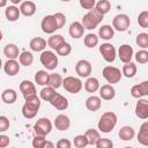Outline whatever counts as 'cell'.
Masks as SVG:
<instances>
[{
    "instance_id": "cell-33",
    "label": "cell",
    "mask_w": 148,
    "mask_h": 148,
    "mask_svg": "<svg viewBox=\"0 0 148 148\" xmlns=\"http://www.w3.org/2000/svg\"><path fill=\"white\" fill-rule=\"evenodd\" d=\"M136 65L134 64V62H132V61H130V62H126L124 66H123V69H121V72H123V75L124 76H126V77H133L135 74H136Z\"/></svg>"
},
{
    "instance_id": "cell-27",
    "label": "cell",
    "mask_w": 148,
    "mask_h": 148,
    "mask_svg": "<svg viewBox=\"0 0 148 148\" xmlns=\"http://www.w3.org/2000/svg\"><path fill=\"white\" fill-rule=\"evenodd\" d=\"M35 82L38 86H49L50 74L46 71H44V69H40V71L36 72V74H35Z\"/></svg>"
},
{
    "instance_id": "cell-43",
    "label": "cell",
    "mask_w": 148,
    "mask_h": 148,
    "mask_svg": "<svg viewBox=\"0 0 148 148\" xmlns=\"http://www.w3.org/2000/svg\"><path fill=\"white\" fill-rule=\"evenodd\" d=\"M138 24L141 28H148V10L141 12L138 16Z\"/></svg>"
},
{
    "instance_id": "cell-53",
    "label": "cell",
    "mask_w": 148,
    "mask_h": 148,
    "mask_svg": "<svg viewBox=\"0 0 148 148\" xmlns=\"http://www.w3.org/2000/svg\"><path fill=\"white\" fill-rule=\"evenodd\" d=\"M45 147H50V148H53V147H54V145H53L52 142H50V141H46V142H45V146H44V148H45Z\"/></svg>"
},
{
    "instance_id": "cell-23",
    "label": "cell",
    "mask_w": 148,
    "mask_h": 148,
    "mask_svg": "<svg viewBox=\"0 0 148 148\" xmlns=\"http://www.w3.org/2000/svg\"><path fill=\"white\" fill-rule=\"evenodd\" d=\"M101 106H102V99H101V97H98V96L92 95V96H89V97L86 99V108H87L89 111L95 112V111L99 110Z\"/></svg>"
},
{
    "instance_id": "cell-6",
    "label": "cell",
    "mask_w": 148,
    "mask_h": 148,
    "mask_svg": "<svg viewBox=\"0 0 148 148\" xmlns=\"http://www.w3.org/2000/svg\"><path fill=\"white\" fill-rule=\"evenodd\" d=\"M62 87L66 91H68L71 94H77L82 89V81L79 77L66 76L62 81Z\"/></svg>"
},
{
    "instance_id": "cell-45",
    "label": "cell",
    "mask_w": 148,
    "mask_h": 148,
    "mask_svg": "<svg viewBox=\"0 0 148 148\" xmlns=\"http://www.w3.org/2000/svg\"><path fill=\"white\" fill-rule=\"evenodd\" d=\"M112 146H113V142L108 138H101L96 143L97 148H112Z\"/></svg>"
},
{
    "instance_id": "cell-20",
    "label": "cell",
    "mask_w": 148,
    "mask_h": 148,
    "mask_svg": "<svg viewBox=\"0 0 148 148\" xmlns=\"http://www.w3.org/2000/svg\"><path fill=\"white\" fill-rule=\"evenodd\" d=\"M36 9H37L36 8V3L34 1H30V0L23 1L20 5L21 14L24 15V16H32L36 13Z\"/></svg>"
},
{
    "instance_id": "cell-7",
    "label": "cell",
    "mask_w": 148,
    "mask_h": 148,
    "mask_svg": "<svg viewBox=\"0 0 148 148\" xmlns=\"http://www.w3.org/2000/svg\"><path fill=\"white\" fill-rule=\"evenodd\" d=\"M34 131H35V133L37 135L46 136L52 131V123H51V120L49 118H39L35 123V125H34Z\"/></svg>"
},
{
    "instance_id": "cell-34",
    "label": "cell",
    "mask_w": 148,
    "mask_h": 148,
    "mask_svg": "<svg viewBox=\"0 0 148 148\" xmlns=\"http://www.w3.org/2000/svg\"><path fill=\"white\" fill-rule=\"evenodd\" d=\"M18 61L21 65L28 67L34 62V56L30 51H23V52H21V54L18 57Z\"/></svg>"
},
{
    "instance_id": "cell-9",
    "label": "cell",
    "mask_w": 148,
    "mask_h": 148,
    "mask_svg": "<svg viewBox=\"0 0 148 148\" xmlns=\"http://www.w3.org/2000/svg\"><path fill=\"white\" fill-rule=\"evenodd\" d=\"M130 23H131V20L128 17V15H126V14H118L112 20L113 29L117 31H120V32L126 31L130 28Z\"/></svg>"
},
{
    "instance_id": "cell-31",
    "label": "cell",
    "mask_w": 148,
    "mask_h": 148,
    "mask_svg": "<svg viewBox=\"0 0 148 148\" xmlns=\"http://www.w3.org/2000/svg\"><path fill=\"white\" fill-rule=\"evenodd\" d=\"M84 89L88 92H96L99 89V81L96 77H88L84 82Z\"/></svg>"
},
{
    "instance_id": "cell-29",
    "label": "cell",
    "mask_w": 148,
    "mask_h": 148,
    "mask_svg": "<svg viewBox=\"0 0 148 148\" xmlns=\"http://www.w3.org/2000/svg\"><path fill=\"white\" fill-rule=\"evenodd\" d=\"M119 138L123 140V141H130L134 138L135 135V131L133 127L131 126H123L120 130H119V133H118Z\"/></svg>"
},
{
    "instance_id": "cell-37",
    "label": "cell",
    "mask_w": 148,
    "mask_h": 148,
    "mask_svg": "<svg viewBox=\"0 0 148 148\" xmlns=\"http://www.w3.org/2000/svg\"><path fill=\"white\" fill-rule=\"evenodd\" d=\"M98 38H99V37H98L97 35H95V34H88V35L84 36L83 43H84V45H86L87 47L91 49V47H95V46L98 44Z\"/></svg>"
},
{
    "instance_id": "cell-28",
    "label": "cell",
    "mask_w": 148,
    "mask_h": 148,
    "mask_svg": "<svg viewBox=\"0 0 148 148\" xmlns=\"http://www.w3.org/2000/svg\"><path fill=\"white\" fill-rule=\"evenodd\" d=\"M1 99L6 104H13L17 99V94L14 89H5L1 94Z\"/></svg>"
},
{
    "instance_id": "cell-41",
    "label": "cell",
    "mask_w": 148,
    "mask_h": 148,
    "mask_svg": "<svg viewBox=\"0 0 148 148\" xmlns=\"http://www.w3.org/2000/svg\"><path fill=\"white\" fill-rule=\"evenodd\" d=\"M73 143H74V146L76 148H84V147H87L89 145L86 134H79V135H76L74 138V140H73Z\"/></svg>"
},
{
    "instance_id": "cell-55",
    "label": "cell",
    "mask_w": 148,
    "mask_h": 148,
    "mask_svg": "<svg viewBox=\"0 0 148 148\" xmlns=\"http://www.w3.org/2000/svg\"><path fill=\"white\" fill-rule=\"evenodd\" d=\"M9 1H10L13 5H17V3H20L22 0H9Z\"/></svg>"
},
{
    "instance_id": "cell-42",
    "label": "cell",
    "mask_w": 148,
    "mask_h": 148,
    "mask_svg": "<svg viewBox=\"0 0 148 148\" xmlns=\"http://www.w3.org/2000/svg\"><path fill=\"white\" fill-rule=\"evenodd\" d=\"M134 57H135L136 62H139V64H146V62H148V51H146L145 49L138 51Z\"/></svg>"
},
{
    "instance_id": "cell-50",
    "label": "cell",
    "mask_w": 148,
    "mask_h": 148,
    "mask_svg": "<svg viewBox=\"0 0 148 148\" xmlns=\"http://www.w3.org/2000/svg\"><path fill=\"white\" fill-rule=\"evenodd\" d=\"M9 145V138L5 134H0V148H6Z\"/></svg>"
},
{
    "instance_id": "cell-38",
    "label": "cell",
    "mask_w": 148,
    "mask_h": 148,
    "mask_svg": "<svg viewBox=\"0 0 148 148\" xmlns=\"http://www.w3.org/2000/svg\"><path fill=\"white\" fill-rule=\"evenodd\" d=\"M62 81H64V79L61 77L60 74H58V73H52V74H50V82H49V86L53 87L54 89H58L59 87L62 86Z\"/></svg>"
},
{
    "instance_id": "cell-25",
    "label": "cell",
    "mask_w": 148,
    "mask_h": 148,
    "mask_svg": "<svg viewBox=\"0 0 148 148\" xmlns=\"http://www.w3.org/2000/svg\"><path fill=\"white\" fill-rule=\"evenodd\" d=\"M5 15H6V18L9 21V22H15L20 18V15H21V10L20 8H17L15 5L13 6H8L6 9H5Z\"/></svg>"
},
{
    "instance_id": "cell-46",
    "label": "cell",
    "mask_w": 148,
    "mask_h": 148,
    "mask_svg": "<svg viewBox=\"0 0 148 148\" xmlns=\"http://www.w3.org/2000/svg\"><path fill=\"white\" fill-rule=\"evenodd\" d=\"M79 2L83 9H88V10L95 8L96 6V0H79Z\"/></svg>"
},
{
    "instance_id": "cell-47",
    "label": "cell",
    "mask_w": 148,
    "mask_h": 148,
    "mask_svg": "<svg viewBox=\"0 0 148 148\" xmlns=\"http://www.w3.org/2000/svg\"><path fill=\"white\" fill-rule=\"evenodd\" d=\"M53 15H54V17L57 20V23H58L59 29L62 28L65 25V23H66V16H65V14H62V13H56Z\"/></svg>"
},
{
    "instance_id": "cell-48",
    "label": "cell",
    "mask_w": 148,
    "mask_h": 148,
    "mask_svg": "<svg viewBox=\"0 0 148 148\" xmlns=\"http://www.w3.org/2000/svg\"><path fill=\"white\" fill-rule=\"evenodd\" d=\"M9 128V120L6 116H0V132H5Z\"/></svg>"
},
{
    "instance_id": "cell-32",
    "label": "cell",
    "mask_w": 148,
    "mask_h": 148,
    "mask_svg": "<svg viewBox=\"0 0 148 148\" xmlns=\"http://www.w3.org/2000/svg\"><path fill=\"white\" fill-rule=\"evenodd\" d=\"M86 136L88 139V142L89 145L91 146H96V143L98 142V140L101 139V135H99V132L97 130H94V128H89L86 131Z\"/></svg>"
},
{
    "instance_id": "cell-35",
    "label": "cell",
    "mask_w": 148,
    "mask_h": 148,
    "mask_svg": "<svg viewBox=\"0 0 148 148\" xmlns=\"http://www.w3.org/2000/svg\"><path fill=\"white\" fill-rule=\"evenodd\" d=\"M40 98L43 99V101H45V102H50L51 99H52V97L54 96V94H56V89L53 88V87H51V86H46V87H44L42 90H40Z\"/></svg>"
},
{
    "instance_id": "cell-26",
    "label": "cell",
    "mask_w": 148,
    "mask_h": 148,
    "mask_svg": "<svg viewBox=\"0 0 148 148\" xmlns=\"http://www.w3.org/2000/svg\"><path fill=\"white\" fill-rule=\"evenodd\" d=\"M98 36H99V38H102L104 40H109V39L113 38V36H114V29H113V27H111L109 24L102 25L99 28V30H98Z\"/></svg>"
},
{
    "instance_id": "cell-15",
    "label": "cell",
    "mask_w": 148,
    "mask_h": 148,
    "mask_svg": "<svg viewBox=\"0 0 148 148\" xmlns=\"http://www.w3.org/2000/svg\"><path fill=\"white\" fill-rule=\"evenodd\" d=\"M50 104L52 106H54L57 110L62 111V110H66L68 108V99L65 96H62L61 94L56 92L54 96L52 97V99L50 101Z\"/></svg>"
},
{
    "instance_id": "cell-13",
    "label": "cell",
    "mask_w": 148,
    "mask_h": 148,
    "mask_svg": "<svg viewBox=\"0 0 148 148\" xmlns=\"http://www.w3.org/2000/svg\"><path fill=\"white\" fill-rule=\"evenodd\" d=\"M133 53H134V52H133V47H132L131 45H128V44H123V45H120L119 49H118V57H119V59H120L124 64L130 62V61L132 60Z\"/></svg>"
},
{
    "instance_id": "cell-49",
    "label": "cell",
    "mask_w": 148,
    "mask_h": 148,
    "mask_svg": "<svg viewBox=\"0 0 148 148\" xmlns=\"http://www.w3.org/2000/svg\"><path fill=\"white\" fill-rule=\"evenodd\" d=\"M56 146H57L58 148H71V147H72V142H71L68 139H60V140L56 143Z\"/></svg>"
},
{
    "instance_id": "cell-2",
    "label": "cell",
    "mask_w": 148,
    "mask_h": 148,
    "mask_svg": "<svg viewBox=\"0 0 148 148\" xmlns=\"http://www.w3.org/2000/svg\"><path fill=\"white\" fill-rule=\"evenodd\" d=\"M116 125H117V114L112 111H108L101 116L97 127L102 133H110L116 127Z\"/></svg>"
},
{
    "instance_id": "cell-5",
    "label": "cell",
    "mask_w": 148,
    "mask_h": 148,
    "mask_svg": "<svg viewBox=\"0 0 148 148\" xmlns=\"http://www.w3.org/2000/svg\"><path fill=\"white\" fill-rule=\"evenodd\" d=\"M103 77L108 81V83L110 84H114L118 83L123 76V72H120L119 68L114 67V66H105L103 68Z\"/></svg>"
},
{
    "instance_id": "cell-40",
    "label": "cell",
    "mask_w": 148,
    "mask_h": 148,
    "mask_svg": "<svg viewBox=\"0 0 148 148\" xmlns=\"http://www.w3.org/2000/svg\"><path fill=\"white\" fill-rule=\"evenodd\" d=\"M135 43L141 49H147L148 47V34L147 32H140L138 34L135 38Z\"/></svg>"
},
{
    "instance_id": "cell-3",
    "label": "cell",
    "mask_w": 148,
    "mask_h": 148,
    "mask_svg": "<svg viewBox=\"0 0 148 148\" xmlns=\"http://www.w3.org/2000/svg\"><path fill=\"white\" fill-rule=\"evenodd\" d=\"M103 14H101L98 10H96L95 8L88 10V13L86 15H83L82 17V25L84 27V29H88V30H92L95 29L103 20Z\"/></svg>"
},
{
    "instance_id": "cell-24",
    "label": "cell",
    "mask_w": 148,
    "mask_h": 148,
    "mask_svg": "<svg viewBox=\"0 0 148 148\" xmlns=\"http://www.w3.org/2000/svg\"><path fill=\"white\" fill-rule=\"evenodd\" d=\"M3 54L8 59H17L21 53H20L18 46H16L13 43H9V44L5 45V47H3Z\"/></svg>"
},
{
    "instance_id": "cell-21",
    "label": "cell",
    "mask_w": 148,
    "mask_h": 148,
    "mask_svg": "<svg viewBox=\"0 0 148 148\" xmlns=\"http://www.w3.org/2000/svg\"><path fill=\"white\" fill-rule=\"evenodd\" d=\"M46 45H47V40H45L42 37H34L29 43L31 51H35V52H43Z\"/></svg>"
},
{
    "instance_id": "cell-56",
    "label": "cell",
    "mask_w": 148,
    "mask_h": 148,
    "mask_svg": "<svg viewBox=\"0 0 148 148\" xmlns=\"http://www.w3.org/2000/svg\"><path fill=\"white\" fill-rule=\"evenodd\" d=\"M60 1H64V2H68V1H71V0H60Z\"/></svg>"
},
{
    "instance_id": "cell-39",
    "label": "cell",
    "mask_w": 148,
    "mask_h": 148,
    "mask_svg": "<svg viewBox=\"0 0 148 148\" xmlns=\"http://www.w3.org/2000/svg\"><path fill=\"white\" fill-rule=\"evenodd\" d=\"M56 52L58 56H62V57H66L68 56L71 52H72V46L69 43L67 42H64L62 44H60L57 49H56Z\"/></svg>"
},
{
    "instance_id": "cell-11",
    "label": "cell",
    "mask_w": 148,
    "mask_h": 148,
    "mask_svg": "<svg viewBox=\"0 0 148 148\" xmlns=\"http://www.w3.org/2000/svg\"><path fill=\"white\" fill-rule=\"evenodd\" d=\"M91 71H92L91 64L86 59L79 60L75 65V72L80 77H88L91 74Z\"/></svg>"
},
{
    "instance_id": "cell-16",
    "label": "cell",
    "mask_w": 148,
    "mask_h": 148,
    "mask_svg": "<svg viewBox=\"0 0 148 148\" xmlns=\"http://www.w3.org/2000/svg\"><path fill=\"white\" fill-rule=\"evenodd\" d=\"M20 61H16V59H8L3 64V71L9 76H15L20 72Z\"/></svg>"
},
{
    "instance_id": "cell-54",
    "label": "cell",
    "mask_w": 148,
    "mask_h": 148,
    "mask_svg": "<svg viewBox=\"0 0 148 148\" xmlns=\"http://www.w3.org/2000/svg\"><path fill=\"white\" fill-rule=\"evenodd\" d=\"M7 0H0V7H6Z\"/></svg>"
},
{
    "instance_id": "cell-10",
    "label": "cell",
    "mask_w": 148,
    "mask_h": 148,
    "mask_svg": "<svg viewBox=\"0 0 148 148\" xmlns=\"http://www.w3.org/2000/svg\"><path fill=\"white\" fill-rule=\"evenodd\" d=\"M99 53L103 57V59L108 62H113L117 56L116 47L110 43H104L99 46Z\"/></svg>"
},
{
    "instance_id": "cell-51",
    "label": "cell",
    "mask_w": 148,
    "mask_h": 148,
    "mask_svg": "<svg viewBox=\"0 0 148 148\" xmlns=\"http://www.w3.org/2000/svg\"><path fill=\"white\" fill-rule=\"evenodd\" d=\"M138 135H148V121H145L141 124Z\"/></svg>"
},
{
    "instance_id": "cell-44",
    "label": "cell",
    "mask_w": 148,
    "mask_h": 148,
    "mask_svg": "<svg viewBox=\"0 0 148 148\" xmlns=\"http://www.w3.org/2000/svg\"><path fill=\"white\" fill-rule=\"evenodd\" d=\"M45 142H46V139L44 135H37L32 139V147L34 148H44L45 146Z\"/></svg>"
},
{
    "instance_id": "cell-4",
    "label": "cell",
    "mask_w": 148,
    "mask_h": 148,
    "mask_svg": "<svg viewBox=\"0 0 148 148\" xmlns=\"http://www.w3.org/2000/svg\"><path fill=\"white\" fill-rule=\"evenodd\" d=\"M39 60L42 65L49 71H53L58 66V56L53 51H43L40 53Z\"/></svg>"
},
{
    "instance_id": "cell-19",
    "label": "cell",
    "mask_w": 148,
    "mask_h": 148,
    "mask_svg": "<svg viewBox=\"0 0 148 148\" xmlns=\"http://www.w3.org/2000/svg\"><path fill=\"white\" fill-rule=\"evenodd\" d=\"M114 96H116V89L113 88L112 84L108 83V84H103L102 87H99V97L102 99L111 101L114 98Z\"/></svg>"
},
{
    "instance_id": "cell-1",
    "label": "cell",
    "mask_w": 148,
    "mask_h": 148,
    "mask_svg": "<svg viewBox=\"0 0 148 148\" xmlns=\"http://www.w3.org/2000/svg\"><path fill=\"white\" fill-rule=\"evenodd\" d=\"M24 99H25V102L22 106V114L27 119H32L36 117V114L40 108V99L42 98L38 97L37 95H32V96H29Z\"/></svg>"
},
{
    "instance_id": "cell-14",
    "label": "cell",
    "mask_w": 148,
    "mask_h": 148,
    "mask_svg": "<svg viewBox=\"0 0 148 148\" xmlns=\"http://www.w3.org/2000/svg\"><path fill=\"white\" fill-rule=\"evenodd\" d=\"M135 114L140 119L148 118V101L147 99L138 98V102L135 104Z\"/></svg>"
},
{
    "instance_id": "cell-17",
    "label": "cell",
    "mask_w": 148,
    "mask_h": 148,
    "mask_svg": "<svg viewBox=\"0 0 148 148\" xmlns=\"http://www.w3.org/2000/svg\"><path fill=\"white\" fill-rule=\"evenodd\" d=\"M84 27L82 25L81 22H77V21H74L71 23L69 25V29H68V32H69V36L72 38H75V39H79L81 37H83L84 35Z\"/></svg>"
},
{
    "instance_id": "cell-30",
    "label": "cell",
    "mask_w": 148,
    "mask_h": 148,
    "mask_svg": "<svg viewBox=\"0 0 148 148\" xmlns=\"http://www.w3.org/2000/svg\"><path fill=\"white\" fill-rule=\"evenodd\" d=\"M65 40L64 36L62 35H59V34H52L49 38H47V46H50L52 50H56L60 44H62Z\"/></svg>"
},
{
    "instance_id": "cell-18",
    "label": "cell",
    "mask_w": 148,
    "mask_h": 148,
    "mask_svg": "<svg viewBox=\"0 0 148 148\" xmlns=\"http://www.w3.org/2000/svg\"><path fill=\"white\" fill-rule=\"evenodd\" d=\"M20 91L22 92L23 97L27 98L29 96H32V95H36V87L35 84L29 81V80H23L21 83H20Z\"/></svg>"
},
{
    "instance_id": "cell-36",
    "label": "cell",
    "mask_w": 148,
    "mask_h": 148,
    "mask_svg": "<svg viewBox=\"0 0 148 148\" xmlns=\"http://www.w3.org/2000/svg\"><path fill=\"white\" fill-rule=\"evenodd\" d=\"M95 9L98 10L101 14L105 15L106 13L110 12V9H111V3H110L109 0H99L98 2H96Z\"/></svg>"
},
{
    "instance_id": "cell-8",
    "label": "cell",
    "mask_w": 148,
    "mask_h": 148,
    "mask_svg": "<svg viewBox=\"0 0 148 148\" xmlns=\"http://www.w3.org/2000/svg\"><path fill=\"white\" fill-rule=\"evenodd\" d=\"M40 28H42L43 32H45V34H49V35L54 34L56 30L59 29L54 15H46V16H44L42 22H40Z\"/></svg>"
},
{
    "instance_id": "cell-52",
    "label": "cell",
    "mask_w": 148,
    "mask_h": 148,
    "mask_svg": "<svg viewBox=\"0 0 148 148\" xmlns=\"http://www.w3.org/2000/svg\"><path fill=\"white\" fill-rule=\"evenodd\" d=\"M138 141L141 145L148 147V135H138Z\"/></svg>"
},
{
    "instance_id": "cell-22",
    "label": "cell",
    "mask_w": 148,
    "mask_h": 148,
    "mask_svg": "<svg viewBox=\"0 0 148 148\" xmlns=\"http://www.w3.org/2000/svg\"><path fill=\"white\" fill-rule=\"evenodd\" d=\"M54 126L58 131H67L71 126V120L65 114H59L54 119Z\"/></svg>"
},
{
    "instance_id": "cell-12",
    "label": "cell",
    "mask_w": 148,
    "mask_h": 148,
    "mask_svg": "<svg viewBox=\"0 0 148 148\" xmlns=\"http://www.w3.org/2000/svg\"><path fill=\"white\" fill-rule=\"evenodd\" d=\"M131 95L134 98H141L142 96H148V80L133 86L131 88Z\"/></svg>"
}]
</instances>
